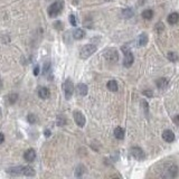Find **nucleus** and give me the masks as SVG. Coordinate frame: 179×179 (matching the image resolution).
Wrapping results in <instances>:
<instances>
[{"label":"nucleus","mask_w":179,"mask_h":179,"mask_svg":"<svg viewBox=\"0 0 179 179\" xmlns=\"http://www.w3.org/2000/svg\"><path fill=\"white\" fill-rule=\"evenodd\" d=\"M57 124H58L60 127H62V125L66 124V119H65V116H62V115H60V116L57 118Z\"/></svg>","instance_id":"nucleus-25"},{"label":"nucleus","mask_w":179,"mask_h":179,"mask_svg":"<svg viewBox=\"0 0 179 179\" xmlns=\"http://www.w3.org/2000/svg\"><path fill=\"white\" fill-rule=\"evenodd\" d=\"M63 6L64 4L60 1V0H57L55 1L54 4H52L49 7H48V15H49V17H56V16H58L60 14V11L63 10Z\"/></svg>","instance_id":"nucleus-3"},{"label":"nucleus","mask_w":179,"mask_h":179,"mask_svg":"<svg viewBox=\"0 0 179 179\" xmlns=\"http://www.w3.org/2000/svg\"><path fill=\"white\" fill-rule=\"evenodd\" d=\"M106 86H108V90H110L111 92H116L118 88H119L116 81H113V80H112V81H109L108 84H106Z\"/></svg>","instance_id":"nucleus-18"},{"label":"nucleus","mask_w":179,"mask_h":179,"mask_svg":"<svg viewBox=\"0 0 179 179\" xmlns=\"http://www.w3.org/2000/svg\"><path fill=\"white\" fill-rule=\"evenodd\" d=\"M162 138H164V140H165L166 142H172L175 140V134L170 130H165L162 132Z\"/></svg>","instance_id":"nucleus-11"},{"label":"nucleus","mask_w":179,"mask_h":179,"mask_svg":"<svg viewBox=\"0 0 179 179\" xmlns=\"http://www.w3.org/2000/svg\"><path fill=\"white\" fill-rule=\"evenodd\" d=\"M32 73H34V75H36V76L39 74V66H38V65L35 66V69H34V72H32Z\"/></svg>","instance_id":"nucleus-30"},{"label":"nucleus","mask_w":179,"mask_h":179,"mask_svg":"<svg viewBox=\"0 0 179 179\" xmlns=\"http://www.w3.org/2000/svg\"><path fill=\"white\" fill-rule=\"evenodd\" d=\"M69 23H71L72 26H76V25H77V23H76V18H75V15H73V14L69 15Z\"/></svg>","instance_id":"nucleus-27"},{"label":"nucleus","mask_w":179,"mask_h":179,"mask_svg":"<svg viewBox=\"0 0 179 179\" xmlns=\"http://www.w3.org/2000/svg\"><path fill=\"white\" fill-rule=\"evenodd\" d=\"M122 15H123L124 18H130V17H132L133 11H132V9H130V8H127V9H124L123 11H122Z\"/></svg>","instance_id":"nucleus-23"},{"label":"nucleus","mask_w":179,"mask_h":179,"mask_svg":"<svg viewBox=\"0 0 179 179\" xmlns=\"http://www.w3.org/2000/svg\"><path fill=\"white\" fill-rule=\"evenodd\" d=\"M84 36H85V32H84V29L78 28V29H75V30L73 32V37L75 38V39H77V41L84 38Z\"/></svg>","instance_id":"nucleus-15"},{"label":"nucleus","mask_w":179,"mask_h":179,"mask_svg":"<svg viewBox=\"0 0 179 179\" xmlns=\"http://www.w3.org/2000/svg\"><path fill=\"white\" fill-rule=\"evenodd\" d=\"M73 115H74V120H75L76 124H77L78 127L83 128V127L85 125V122H86L85 116L83 115V113H81L80 111H75V112L73 113Z\"/></svg>","instance_id":"nucleus-7"},{"label":"nucleus","mask_w":179,"mask_h":179,"mask_svg":"<svg viewBox=\"0 0 179 179\" xmlns=\"http://www.w3.org/2000/svg\"><path fill=\"white\" fill-rule=\"evenodd\" d=\"M142 17H143V19L150 20V19H152V17H153V11L150 10V9L144 10V11L142 13Z\"/></svg>","instance_id":"nucleus-19"},{"label":"nucleus","mask_w":179,"mask_h":179,"mask_svg":"<svg viewBox=\"0 0 179 179\" xmlns=\"http://www.w3.org/2000/svg\"><path fill=\"white\" fill-rule=\"evenodd\" d=\"M51 69H52L51 62H46V63L44 64V67H43V73H44V75H46V74L49 73V72H51Z\"/></svg>","instance_id":"nucleus-22"},{"label":"nucleus","mask_w":179,"mask_h":179,"mask_svg":"<svg viewBox=\"0 0 179 179\" xmlns=\"http://www.w3.org/2000/svg\"><path fill=\"white\" fill-rule=\"evenodd\" d=\"M157 86H158V88H161V90H165V88H167L168 87V85H169V82H168V80L165 77H161L159 78V80H157Z\"/></svg>","instance_id":"nucleus-12"},{"label":"nucleus","mask_w":179,"mask_h":179,"mask_svg":"<svg viewBox=\"0 0 179 179\" xmlns=\"http://www.w3.org/2000/svg\"><path fill=\"white\" fill-rule=\"evenodd\" d=\"M133 60H134V57H133V54L131 52L129 51L125 53V56H124V60H123V65L125 67H130L131 65L133 64Z\"/></svg>","instance_id":"nucleus-9"},{"label":"nucleus","mask_w":179,"mask_h":179,"mask_svg":"<svg viewBox=\"0 0 179 179\" xmlns=\"http://www.w3.org/2000/svg\"><path fill=\"white\" fill-rule=\"evenodd\" d=\"M87 91H88V88L83 83H80L77 86H76V94L80 95V96H85L87 94Z\"/></svg>","instance_id":"nucleus-10"},{"label":"nucleus","mask_w":179,"mask_h":179,"mask_svg":"<svg viewBox=\"0 0 179 179\" xmlns=\"http://www.w3.org/2000/svg\"><path fill=\"white\" fill-rule=\"evenodd\" d=\"M38 95H39L41 99L45 100V99H48V97H49L51 92H49V90H48L47 87H41V88L38 90Z\"/></svg>","instance_id":"nucleus-13"},{"label":"nucleus","mask_w":179,"mask_h":179,"mask_svg":"<svg viewBox=\"0 0 179 179\" xmlns=\"http://www.w3.org/2000/svg\"><path fill=\"white\" fill-rule=\"evenodd\" d=\"M167 57H168V60H169L170 62H177V60H179L178 54H177V53H174V52H170V53H168Z\"/></svg>","instance_id":"nucleus-20"},{"label":"nucleus","mask_w":179,"mask_h":179,"mask_svg":"<svg viewBox=\"0 0 179 179\" xmlns=\"http://www.w3.org/2000/svg\"><path fill=\"white\" fill-rule=\"evenodd\" d=\"M174 122L175 124H177V125H179V115H176L174 118Z\"/></svg>","instance_id":"nucleus-31"},{"label":"nucleus","mask_w":179,"mask_h":179,"mask_svg":"<svg viewBox=\"0 0 179 179\" xmlns=\"http://www.w3.org/2000/svg\"><path fill=\"white\" fill-rule=\"evenodd\" d=\"M44 133H45V136H46V137H49V136H51V131H49V130H46Z\"/></svg>","instance_id":"nucleus-32"},{"label":"nucleus","mask_w":179,"mask_h":179,"mask_svg":"<svg viewBox=\"0 0 179 179\" xmlns=\"http://www.w3.org/2000/svg\"><path fill=\"white\" fill-rule=\"evenodd\" d=\"M114 137L119 140H122L124 138V130L121 127H116L114 129Z\"/></svg>","instance_id":"nucleus-17"},{"label":"nucleus","mask_w":179,"mask_h":179,"mask_svg":"<svg viewBox=\"0 0 179 179\" xmlns=\"http://www.w3.org/2000/svg\"><path fill=\"white\" fill-rule=\"evenodd\" d=\"M54 27H55L56 29H63V24L60 23V21H56V23L54 24Z\"/></svg>","instance_id":"nucleus-29"},{"label":"nucleus","mask_w":179,"mask_h":179,"mask_svg":"<svg viewBox=\"0 0 179 179\" xmlns=\"http://www.w3.org/2000/svg\"><path fill=\"white\" fill-rule=\"evenodd\" d=\"M8 172L14 176H27V177H32L35 176V170L34 168L29 166H18V167H11L8 169Z\"/></svg>","instance_id":"nucleus-1"},{"label":"nucleus","mask_w":179,"mask_h":179,"mask_svg":"<svg viewBox=\"0 0 179 179\" xmlns=\"http://www.w3.org/2000/svg\"><path fill=\"white\" fill-rule=\"evenodd\" d=\"M24 159L27 161V162H32V161L36 159V152L34 149H28L24 153Z\"/></svg>","instance_id":"nucleus-8"},{"label":"nucleus","mask_w":179,"mask_h":179,"mask_svg":"<svg viewBox=\"0 0 179 179\" xmlns=\"http://www.w3.org/2000/svg\"><path fill=\"white\" fill-rule=\"evenodd\" d=\"M63 88H64L65 99H66V100H69V99L72 97L73 92H74L73 83H72V81H71L69 78H67V80L64 82V84H63Z\"/></svg>","instance_id":"nucleus-5"},{"label":"nucleus","mask_w":179,"mask_h":179,"mask_svg":"<svg viewBox=\"0 0 179 179\" xmlns=\"http://www.w3.org/2000/svg\"><path fill=\"white\" fill-rule=\"evenodd\" d=\"M27 120H28V122H29V123L32 124V123H36L37 118H36V115H34V114H28Z\"/></svg>","instance_id":"nucleus-26"},{"label":"nucleus","mask_w":179,"mask_h":179,"mask_svg":"<svg viewBox=\"0 0 179 179\" xmlns=\"http://www.w3.org/2000/svg\"><path fill=\"white\" fill-rule=\"evenodd\" d=\"M96 52V46L93 44H87L85 46H83L80 52V56L82 60H86L90 56H92L94 53Z\"/></svg>","instance_id":"nucleus-2"},{"label":"nucleus","mask_w":179,"mask_h":179,"mask_svg":"<svg viewBox=\"0 0 179 179\" xmlns=\"http://www.w3.org/2000/svg\"><path fill=\"white\" fill-rule=\"evenodd\" d=\"M142 1H143V2H144V0H139V4L141 5V4H142Z\"/></svg>","instance_id":"nucleus-34"},{"label":"nucleus","mask_w":179,"mask_h":179,"mask_svg":"<svg viewBox=\"0 0 179 179\" xmlns=\"http://www.w3.org/2000/svg\"><path fill=\"white\" fill-rule=\"evenodd\" d=\"M148 43V35L146 32H142L140 36L138 37V41H137V44H138V46H146Z\"/></svg>","instance_id":"nucleus-14"},{"label":"nucleus","mask_w":179,"mask_h":179,"mask_svg":"<svg viewBox=\"0 0 179 179\" xmlns=\"http://www.w3.org/2000/svg\"><path fill=\"white\" fill-rule=\"evenodd\" d=\"M155 30H156L157 32H161L165 30V25L161 23V21H159V23L156 25V27H155Z\"/></svg>","instance_id":"nucleus-24"},{"label":"nucleus","mask_w":179,"mask_h":179,"mask_svg":"<svg viewBox=\"0 0 179 179\" xmlns=\"http://www.w3.org/2000/svg\"><path fill=\"white\" fill-rule=\"evenodd\" d=\"M168 23L171 24V25H175V24H177V21L179 20V14L178 13H172V14H170L168 16Z\"/></svg>","instance_id":"nucleus-16"},{"label":"nucleus","mask_w":179,"mask_h":179,"mask_svg":"<svg viewBox=\"0 0 179 179\" xmlns=\"http://www.w3.org/2000/svg\"><path fill=\"white\" fill-rule=\"evenodd\" d=\"M113 179H118V178H113Z\"/></svg>","instance_id":"nucleus-35"},{"label":"nucleus","mask_w":179,"mask_h":179,"mask_svg":"<svg viewBox=\"0 0 179 179\" xmlns=\"http://www.w3.org/2000/svg\"><path fill=\"white\" fill-rule=\"evenodd\" d=\"M130 152H131V155H132L133 158H134V159H137V160H143V159L146 158V155H144L143 150L139 147L131 148Z\"/></svg>","instance_id":"nucleus-6"},{"label":"nucleus","mask_w":179,"mask_h":179,"mask_svg":"<svg viewBox=\"0 0 179 179\" xmlns=\"http://www.w3.org/2000/svg\"><path fill=\"white\" fill-rule=\"evenodd\" d=\"M17 100H18V94H17V93H11V94H9L8 101H9L10 104H15Z\"/></svg>","instance_id":"nucleus-21"},{"label":"nucleus","mask_w":179,"mask_h":179,"mask_svg":"<svg viewBox=\"0 0 179 179\" xmlns=\"http://www.w3.org/2000/svg\"><path fill=\"white\" fill-rule=\"evenodd\" d=\"M4 141H5V134L1 133V143H4Z\"/></svg>","instance_id":"nucleus-33"},{"label":"nucleus","mask_w":179,"mask_h":179,"mask_svg":"<svg viewBox=\"0 0 179 179\" xmlns=\"http://www.w3.org/2000/svg\"><path fill=\"white\" fill-rule=\"evenodd\" d=\"M103 56L108 62L110 63H115L118 62V58H119V55H118V52L114 48H109V49H105V52L103 53Z\"/></svg>","instance_id":"nucleus-4"},{"label":"nucleus","mask_w":179,"mask_h":179,"mask_svg":"<svg viewBox=\"0 0 179 179\" xmlns=\"http://www.w3.org/2000/svg\"><path fill=\"white\" fill-rule=\"evenodd\" d=\"M142 94H143V95H146V96H148V97H151L152 95H153L152 91H149V90H146V91H143Z\"/></svg>","instance_id":"nucleus-28"}]
</instances>
